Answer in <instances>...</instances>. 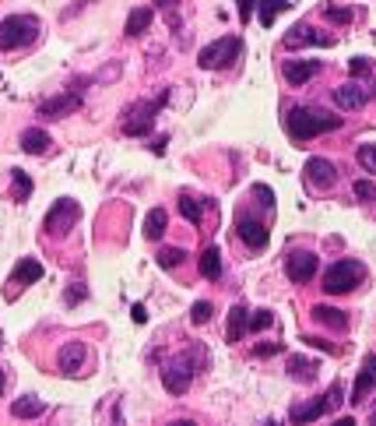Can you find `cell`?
<instances>
[{
	"instance_id": "cell-1",
	"label": "cell",
	"mask_w": 376,
	"mask_h": 426,
	"mask_svg": "<svg viewBox=\"0 0 376 426\" xmlns=\"http://www.w3.org/2000/svg\"><path fill=\"white\" fill-rule=\"evenodd\" d=\"M338 127H341V116L327 113V109H317V106H296L285 116V131H289V138L296 145H306V141L320 138V134H331Z\"/></svg>"
},
{
	"instance_id": "cell-2",
	"label": "cell",
	"mask_w": 376,
	"mask_h": 426,
	"mask_svg": "<svg viewBox=\"0 0 376 426\" xmlns=\"http://www.w3.org/2000/svg\"><path fill=\"white\" fill-rule=\"evenodd\" d=\"M366 282V264L362 261H334L324 271V292L327 296H344Z\"/></svg>"
},
{
	"instance_id": "cell-3",
	"label": "cell",
	"mask_w": 376,
	"mask_h": 426,
	"mask_svg": "<svg viewBox=\"0 0 376 426\" xmlns=\"http://www.w3.org/2000/svg\"><path fill=\"white\" fill-rule=\"evenodd\" d=\"M39 36V18L36 14H11L0 21V50H21Z\"/></svg>"
},
{
	"instance_id": "cell-4",
	"label": "cell",
	"mask_w": 376,
	"mask_h": 426,
	"mask_svg": "<svg viewBox=\"0 0 376 426\" xmlns=\"http://www.w3.org/2000/svg\"><path fill=\"white\" fill-rule=\"evenodd\" d=\"M239 53H243L239 36H222V39L208 43V46L197 53V64H201L204 71H222V67H232V64H236Z\"/></svg>"
},
{
	"instance_id": "cell-5",
	"label": "cell",
	"mask_w": 376,
	"mask_h": 426,
	"mask_svg": "<svg viewBox=\"0 0 376 426\" xmlns=\"http://www.w3.org/2000/svg\"><path fill=\"white\" fill-rule=\"evenodd\" d=\"M78 219H81V204H78L74 198H56V201H53V208L46 211L43 229H46V236L64 239V236L78 226Z\"/></svg>"
},
{
	"instance_id": "cell-6",
	"label": "cell",
	"mask_w": 376,
	"mask_h": 426,
	"mask_svg": "<svg viewBox=\"0 0 376 426\" xmlns=\"http://www.w3.org/2000/svg\"><path fill=\"white\" fill-rule=\"evenodd\" d=\"M344 402V387L334 381L317 402H302V405H292V412H289V419L292 423H313V419H320V416H327V412H334L338 405Z\"/></svg>"
},
{
	"instance_id": "cell-7",
	"label": "cell",
	"mask_w": 376,
	"mask_h": 426,
	"mask_svg": "<svg viewBox=\"0 0 376 426\" xmlns=\"http://www.w3.org/2000/svg\"><path fill=\"white\" fill-rule=\"evenodd\" d=\"M166 99H169V92L159 96L155 103H137V106H131L127 113H123V134H131V138L151 134V127H155V113L166 106Z\"/></svg>"
},
{
	"instance_id": "cell-8",
	"label": "cell",
	"mask_w": 376,
	"mask_h": 426,
	"mask_svg": "<svg viewBox=\"0 0 376 426\" xmlns=\"http://www.w3.org/2000/svg\"><path fill=\"white\" fill-rule=\"evenodd\" d=\"M194 374H197V359H194V352H186L179 359H169L162 367V384H166L169 394H186Z\"/></svg>"
},
{
	"instance_id": "cell-9",
	"label": "cell",
	"mask_w": 376,
	"mask_h": 426,
	"mask_svg": "<svg viewBox=\"0 0 376 426\" xmlns=\"http://www.w3.org/2000/svg\"><path fill=\"white\" fill-rule=\"evenodd\" d=\"M317 268H320L317 254H309V251H292L289 261H285V275H289L296 286H306L313 275H317Z\"/></svg>"
},
{
	"instance_id": "cell-10",
	"label": "cell",
	"mask_w": 376,
	"mask_h": 426,
	"mask_svg": "<svg viewBox=\"0 0 376 426\" xmlns=\"http://www.w3.org/2000/svg\"><path fill=\"white\" fill-rule=\"evenodd\" d=\"M236 233H239V239L246 243L250 251H264L267 247V226L261 219H250L246 211L236 215Z\"/></svg>"
},
{
	"instance_id": "cell-11",
	"label": "cell",
	"mask_w": 376,
	"mask_h": 426,
	"mask_svg": "<svg viewBox=\"0 0 376 426\" xmlns=\"http://www.w3.org/2000/svg\"><path fill=\"white\" fill-rule=\"evenodd\" d=\"M306 180L317 191H331L334 184H338V166L331 162V159H324V156H313L309 162H306Z\"/></svg>"
},
{
	"instance_id": "cell-12",
	"label": "cell",
	"mask_w": 376,
	"mask_h": 426,
	"mask_svg": "<svg viewBox=\"0 0 376 426\" xmlns=\"http://www.w3.org/2000/svg\"><path fill=\"white\" fill-rule=\"evenodd\" d=\"M85 359H88L85 342H67L64 349L56 352V367H60V374H67V377H81L85 374Z\"/></svg>"
},
{
	"instance_id": "cell-13",
	"label": "cell",
	"mask_w": 376,
	"mask_h": 426,
	"mask_svg": "<svg viewBox=\"0 0 376 426\" xmlns=\"http://www.w3.org/2000/svg\"><path fill=\"white\" fill-rule=\"evenodd\" d=\"M281 43H285V50H299V46H331L334 39H331V36H320L317 28H309L306 21H299V25L289 28Z\"/></svg>"
},
{
	"instance_id": "cell-14",
	"label": "cell",
	"mask_w": 376,
	"mask_h": 426,
	"mask_svg": "<svg viewBox=\"0 0 376 426\" xmlns=\"http://www.w3.org/2000/svg\"><path fill=\"white\" fill-rule=\"evenodd\" d=\"M74 109H81V92H64V96H56V99H46L36 113L43 116V120H60V116H67V113H74Z\"/></svg>"
},
{
	"instance_id": "cell-15",
	"label": "cell",
	"mask_w": 376,
	"mask_h": 426,
	"mask_svg": "<svg viewBox=\"0 0 376 426\" xmlns=\"http://www.w3.org/2000/svg\"><path fill=\"white\" fill-rule=\"evenodd\" d=\"M376 387V352L373 356H366L362 359V370H359V377H355V387H352V405H362L366 402V394Z\"/></svg>"
},
{
	"instance_id": "cell-16",
	"label": "cell",
	"mask_w": 376,
	"mask_h": 426,
	"mask_svg": "<svg viewBox=\"0 0 376 426\" xmlns=\"http://www.w3.org/2000/svg\"><path fill=\"white\" fill-rule=\"evenodd\" d=\"M334 103H338V109H362L366 106V88L362 85H355V81H349V85H338L334 88Z\"/></svg>"
},
{
	"instance_id": "cell-17",
	"label": "cell",
	"mask_w": 376,
	"mask_h": 426,
	"mask_svg": "<svg viewBox=\"0 0 376 426\" xmlns=\"http://www.w3.org/2000/svg\"><path fill=\"white\" fill-rule=\"evenodd\" d=\"M317 71H320L317 60H285V67H281V74H285L289 85H306Z\"/></svg>"
},
{
	"instance_id": "cell-18",
	"label": "cell",
	"mask_w": 376,
	"mask_h": 426,
	"mask_svg": "<svg viewBox=\"0 0 376 426\" xmlns=\"http://www.w3.org/2000/svg\"><path fill=\"white\" fill-rule=\"evenodd\" d=\"M39 279H43V264L36 257H21L14 264V271H11V286H32Z\"/></svg>"
},
{
	"instance_id": "cell-19",
	"label": "cell",
	"mask_w": 376,
	"mask_h": 426,
	"mask_svg": "<svg viewBox=\"0 0 376 426\" xmlns=\"http://www.w3.org/2000/svg\"><path fill=\"white\" fill-rule=\"evenodd\" d=\"M43 412H46V405H43L39 394H21V398L11 402V416L14 419H39Z\"/></svg>"
},
{
	"instance_id": "cell-20",
	"label": "cell",
	"mask_w": 376,
	"mask_h": 426,
	"mask_svg": "<svg viewBox=\"0 0 376 426\" xmlns=\"http://www.w3.org/2000/svg\"><path fill=\"white\" fill-rule=\"evenodd\" d=\"M317 370H320V363L317 359H306V356H289V377L292 381H317Z\"/></svg>"
},
{
	"instance_id": "cell-21",
	"label": "cell",
	"mask_w": 376,
	"mask_h": 426,
	"mask_svg": "<svg viewBox=\"0 0 376 426\" xmlns=\"http://www.w3.org/2000/svg\"><path fill=\"white\" fill-rule=\"evenodd\" d=\"M151 21H155V8H134L127 25H123V32H127L131 39H137V36H144L151 28Z\"/></svg>"
},
{
	"instance_id": "cell-22",
	"label": "cell",
	"mask_w": 376,
	"mask_h": 426,
	"mask_svg": "<svg viewBox=\"0 0 376 426\" xmlns=\"http://www.w3.org/2000/svg\"><path fill=\"white\" fill-rule=\"evenodd\" d=\"M246 331H250V310L243 307V303H236V307L229 310V331H225V339L229 342H239Z\"/></svg>"
},
{
	"instance_id": "cell-23",
	"label": "cell",
	"mask_w": 376,
	"mask_h": 426,
	"mask_svg": "<svg viewBox=\"0 0 376 426\" xmlns=\"http://www.w3.org/2000/svg\"><path fill=\"white\" fill-rule=\"evenodd\" d=\"M313 317H317L320 324H327V328H334V331H344V328H349V314L338 310V307H327V303L313 307Z\"/></svg>"
},
{
	"instance_id": "cell-24",
	"label": "cell",
	"mask_w": 376,
	"mask_h": 426,
	"mask_svg": "<svg viewBox=\"0 0 376 426\" xmlns=\"http://www.w3.org/2000/svg\"><path fill=\"white\" fill-rule=\"evenodd\" d=\"M46 148H49V134L43 127H28L21 134V151H28V156H43Z\"/></svg>"
},
{
	"instance_id": "cell-25",
	"label": "cell",
	"mask_w": 376,
	"mask_h": 426,
	"mask_svg": "<svg viewBox=\"0 0 376 426\" xmlns=\"http://www.w3.org/2000/svg\"><path fill=\"white\" fill-rule=\"evenodd\" d=\"M289 8H292V0H261V4H257V18H261L264 28H271L274 18H278L281 11H289Z\"/></svg>"
},
{
	"instance_id": "cell-26",
	"label": "cell",
	"mask_w": 376,
	"mask_h": 426,
	"mask_svg": "<svg viewBox=\"0 0 376 426\" xmlns=\"http://www.w3.org/2000/svg\"><path fill=\"white\" fill-rule=\"evenodd\" d=\"M166 226H169L166 208H151V211H148V219H144V236H148V239H162Z\"/></svg>"
},
{
	"instance_id": "cell-27",
	"label": "cell",
	"mask_w": 376,
	"mask_h": 426,
	"mask_svg": "<svg viewBox=\"0 0 376 426\" xmlns=\"http://www.w3.org/2000/svg\"><path fill=\"white\" fill-rule=\"evenodd\" d=\"M201 275L204 279H218V275H222V251H218V247H208L201 254Z\"/></svg>"
},
{
	"instance_id": "cell-28",
	"label": "cell",
	"mask_w": 376,
	"mask_h": 426,
	"mask_svg": "<svg viewBox=\"0 0 376 426\" xmlns=\"http://www.w3.org/2000/svg\"><path fill=\"white\" fill-rule=\"evenodd\" d=\"M28 194H32V180H28L25 169H11V198L14 201H28Z\"/></svg>"
},
{
	"instance_id": "cell-29",
	"label": "cell",
	"mask_w": 376,
	"mask_h": 426,
	"mask_svg": "<svg viewBox=\"0 0 376 426\" xmlns=\"http://www.w3.org/2000/svg\"><path fill=\"white\" fill-rule=\"evenodd\" d=\"M179 215L190 222V226H201V219H204V204L194 201V198H179Z\"/></svg>"
},
{
	"instance_id": "cell-30",
	"label": "cell",
	"mask_w": 376,
	"mask_h": 426,
	"mask_svg": "<svg viewBox=\"0 0 376 426\" xmlns=\"http://www.w3.org/2000/svg\"><path fill=\"white\" fill-rule=\"evenodd\" d=\"M183 261H186V251L183 247H162L159 251V264L162 268H179Z\"/></svg>"
},
{
	"instance_id": "cell-31",
	"label": "cell",
	"mask_w": 376,
	"mask_h": 426,
	"mask_svg": "<svg viewBox=\"0 0 376 426\" xmlns=\"http://www.w3.org/2000/svg\"><path fill=\"white\" fill-rule=\"evenodd\" d=\"M355 162H359L366 173H376V145H359V151H355Z\"/></svg>"
},
{
	"instance_id": "cell-32",
	"label": "cell",
	"mask_w": 376,
	"mask_h": 426,
	"mask_svg": "<svg viewBox=\"0 0 376 426\" xmlns=\"http://www.w3.org/2000/svg\"><path fill=\"white\" fill-rule=\"evenodd\" d=\"M211 314H214V307H211L208 299H197L194 307H190V321H194V324H208V321H211Z\"/></svg>"
},
{
	"instance_id": "cell-33",
	"label": "cell",
	"mask_w": 376,
	"mask_h": 426,
	"mask_svg": "<svg viewBox=\"0 0 376 426\" xmlns=\"http://www.w3.org/2000/svg\"><path fill=\"white\" fill-rule=\"evenodd\" d=\"M274 324V314L271 310H257V314H250V331H267Z\"/></svg>"
},
{
	"instance_id": "cell-34",
	"label": "cell",
	"mask_w": 376,
	"mask_h": 426,
	"mask_svg": "<svg viewBox=\"0 0 376 426\" xmlns=\"http://www.w3.org/2000/svg\"><path fill=\"white\" fill-rule=\"evenodd\" d=\"M352 191H355V198L366 201V204L376 201V184H373V180H355V187H352Z\"/></svg>"
},
{
	"instance_id": "cell-35",
	"label": "cell",
	"mask_w": 376,
	"mask_h": 426,
	"mask_svg": "<svg viewBox=\"0 0 376 426\" xmlns=\"http://www.w3.org/2000/svg\"><path fill=\"white\" fill-rule=\"evenodd\" d=\"M324 18L334 21V25H349V21H352V11H349V8H331V4H327V8H324Z\"/></svg>"
},
{
	"instance_id": "cell-36",
	"label": "cell",
	"mask_w": 376,
	"mask_h": 426,
	"mask_svg": "<svg viewBox=\"0 0 376 426\" xmlns=\"http://www.w3.org/2000/svg\"><path fill=\"white\" fill-rule=\"evenodd\" d=\"M85 296H88V289H85V282H78V279H74V282H71V289L64 292V303H67V307H74V303H81Z\"/></svg>"
},
{
	"instance_id": "cell-37",
	"label": "cell",
	"mask_w": 376,
	"mask_h": 426,
	"mask_svg": "<svg viewBox=\"0 0 376 426\" xmlns=\"http://www.w3.org/2000/svg\"><path fill=\"white\" fill-rule=\"evenodd\" d=\"M369 71H373V64H369L366 56H352V60H349V74H352V78H362V74H369Z\"/></svg>"
},
{
	"instance_id": "cell-38",
	"label": "cell",
	"mask_w": 376,
	"mask_h": 426,
	"mask_svg": "<svg viewBox=\"0 0 376 426\" xmlns=\"http://www.w3.org/2000/svg\"><path fill=\"white\" fill-rule=\"evenodd\" d=\"M254 194L261 198V204H264V208H274V191H271V187L257 184V187H254Z\"/></svg>"
},
{
	"instance_id": "cell-39",
	"label": "cell",
	"mask_w": 376,
	"mask_h": 426,
	"mask_svg": "<svg viewBox=\"0 0 376 426\" xmlns=\"http://www.w3.org/2000/svg\"><path fill=\"white\" fill-rule=\"evenodd\" d=\"M261 359H267V356H274V352H281V342H264V345H257L254 349Z\"/></svg>"
},
{
	"instance_id": "cell-40",
	"label": "cell",
	"mask_w": 376,
	"mask_h": 426,
	"mask_svg": "<svg viewBox=\"0 0 376 426\" xmlns=\"http://www.w3.org/2000/svg\"><path fill=\"white\" fill-rule=\"evenodd\" d=\"M254 8H257V0H239V18L250 21V18H254Z\"/></svg>"
},
{
	"instance_id": "cell-41",
	"label": "cell",
	"mask_w": 376,
	"mask_h": 426,
	"mask_svg": "<svg viewBox=\"0 0 376 426\" xmlns=\"http://www.w3.org/2000/svg\"><path fill=\"white\" fill-rule=\"evenodd\" d=\"M309 345H317V349H324V352H338V345H331V342H324V339H306Z\"/></svg>"
},
{
	"instance_id": "cell-42",
	"label": "cell",
	"mask_w": 376,
	"mask_h": 426,
	"mask_svg": "<svg viewBox=\"0 0 376 426\" xmlns=\"http://www.w3.org/2000/svg\"><path fill=\"white\" fill-rule=\"evenodd\" d=\"M131 317H134L137 324H144V321H148V310H144V307H141V303H137V307L131 310Z\"/></svg>"
},
{
	"instance_id": "cell-43",
	"label": "cell",
	"mask_w": 376,
	"mask_h": 426,
	"mask_svg": "<svg viewBox=\"0 0 376 426\" xmlns=\"http://www.w3.org/2000/svg\"><path fill=\"white\" fill-rule=\"evenodd\" d=\"M155 8H166L169 11V8H176V0H155Z\"/></svg>"
},
{
	"instance_id": "cell-44",
	"label": "cell",
	"mask_w": 376,
	"mask_h": 426,
	"mask_svg": "<svg viewBox=\"0 0 376 426\" xmlns=\"http://www.w3.org/2000/svg\"><path fill=\"white\" fill-rule=\"evenodd\" d=\"M4 384H8V377H4V370H0V391H4Z\"/></svg>"
}]
</instances>
